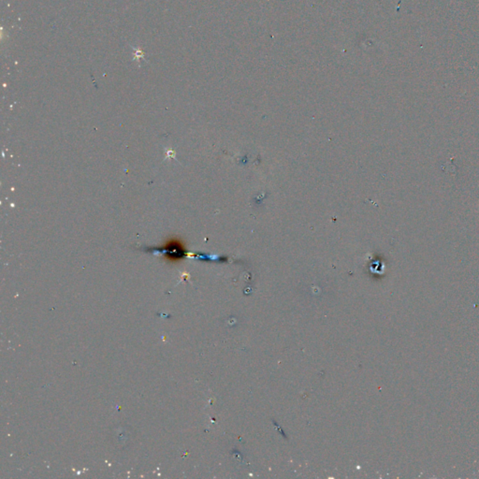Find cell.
<instances>
[{
    "label": "cell",
    "instance_id": "obj_1",
    "mask_svg": "<svg viewBox=\"0 0 479 479\" xmlns=\"http://www.w3.org/2000/svg\"><path fill=\"white\" fill-rule=\"evenodd\" d=\"M154 252L162 254L164 258L170 262H179L188 256L185 242L177 237L167 240L161 246L154 248Z\"/></svg>",
    "mask_w": 479,
    "mask_h": 479
}]
</instances>
